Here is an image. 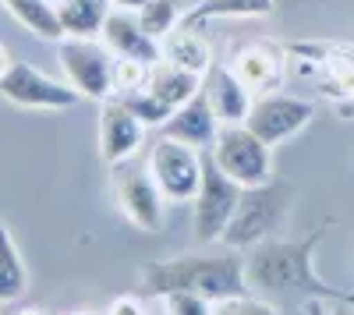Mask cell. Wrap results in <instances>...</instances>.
I'll return each instance as SVG.
<instances>
[{"label": "cell", "instance_id": "obj_1", "mask_svg": "<svg viewBox=\"0 0 354 315\" xmlns=\"http://www.w3.org/2000/svg\"><path fill=\"white\" fill-rule=\"evenodd\" d=\"M326 238V227H315L312 234L298 241L270 238L245 251V276L248 287L259 294H280V291H301L308 298H333L344 305H354V291H337L312 269L315 245Z\"/></svg>", "mask_w": 354, "mask_h": 315}, {"label": "cell", "instance_id": "obj_2", "mask_svg": "<svg viewBox=\"0 0 354 315\" xmlns=\"http://www.w3.org/2000/svg\"><path fill=\"white\" fill-rule=\"evenodd\" d=\"M142 283L153 298H163L170 291H192L209 301L252 294L245 276V255L234 248L223 255L185 251V255H174V259H156L142 266Z\"/></svg>", "mask_w": 354, "mask_h": 315}, {"label": "cell", "instance_id": "obj_3", "mask_svg": "<svg viewBox=\"0 0 354 315\" xmlns=\"http://www.w3.org/2000/svg\"><path fill=\"white\" fill-rule=\"evenodd\" d=\"M294 188L287 181H266L255 188H241V202L234 209V220L223 231V245L234 251H248L259 241H270L290 216Z\"/></svg>", "mask_w": 354, "mask_h": 315}, {"label": "cell", "instance_id": "obj_4", "mask_svg": "<svg viewBox=\"0 0 354 315\" xmlns=\"http://www.w3.org/2000/svg\"><path fill=\"white\" fill-rule=\"evenodd\" d=\"M209 156L241 188H255L273 178V146H266L248 124H220Z\"/></svg>", "mask_w": 354, "mask_h": 315}, {"label": "cell", "instance_id": "obj_5", "mask_svg": "<svg viewBox=\"0 0 354 315\" xmlns=\"http://www.w3.org/2000/svg\"><path fill=\"white\" fill-rule=\"evenodd\" d=\"M241 202V184L230 181L223 170L213 163L209 149L202 153V181L192 198V223H195V238L213 245L223 241V231L234 220V209Z\"/></svg>", "mask_w": 354, "mask_h": 315}, {"label": "cell", "instance_id": "obj_6", "mask_svg": "<svg viewBox=\"0 0 354 315\" xmlns=\"http://www.w3.org/2000/svg\"><path fill=\"white\" fill-rule=\"evenodd\" d=\"M57 61H61L64 82L82 99H110L113 96V61L103 39H71L64 36L57 43Z\"/></svg>", "mask_w": 354, "mask_h": 315}, {"label": "cell", "instance_id": "obj_7", "mask_svg": "<svg viewBox=\"0 0 354 315\" xmlns=\"http://www.w3.org/2000/svg\"><path fill=\"white\" fill-rule=\"evenodd\" d=\"M202 153L195 146H185L177 138H156L149 149V174L156 181V188L163 191L167 202H192L198 181H202Z\"/></svg>", "mask_w": 354, "mask_h": 315}, {"label": "cell", "instance_id": "obj_8", "mask_svg": "<svg viewBox=\"0 0 354 315\" xmlns=\"http://www.w3.org/2000/svg\"><path fill=\"white\" fill-rule=\"evenodd\" d=\"M113 195L117 209L124 213V220L138 231H160L163 227V191L156 188L149 166H138L131 160L113 163Z\"/></svg>", "mask_w": 354, "mask_h": 315}, {"label": "cell", "instance_id": "obj_9", "mask_svg": "<svg viewBox=\"0 0 354 315\" xmlns=\"http://www.w3.org/2000/svg\"><path fill=\"white\" fill-rule=\"evenodd\" d=\"M0 96L25 110H68L82 99L68 82H57L25 61H11V68L0 78Z\"/></svg>", "mask_w": 354, "mask_h": 315}, {"label": "cell", "instance_id": "obj_10", "mask_svg": "<svg viewBox=\"0 0 354 315\" xmlns=\"http://www.w3.org/2000/svg\"><path fill=\"white\" fill-rule=\"evenodd\" d=\"M312 117H315V106L308 99L283 96V93H266V96H255L245 124L266 142V146H280V142L305 131L312 124Z\"/></svg>", "mask_w": 354, "mask_h": 315}, {"label": "cell", "instance_id": "obj_11", "mask_svg": "<svg viewBox=\"0 0 354 315\" xmlns=\"http://www.w3.org/2000/svg\"><path fill=\"white\" fill-rule=\"evenodd\" d=\"M234 75H238L255 96L277 93L287 78V50L273 39H252L234 53Z\"/></svg>", "mask_w": 354, "mask_h": 315}, {"label": "cell", "instance_id": "obj_12", "mask_svg": "<svg viewBox=\"0 0 354 315\" xmlns=\"http://www.w3.org/2000/svg\"><path fill=\"white\" fill-rule=\"evenodd\" d=\"M142 142H145V124L117 96L103 99V106H100V156L110 166L124 163L142 149Z\"/></svg>", "mask_w": 354, "mask_h": 315}, {"label": "cell", "instance_id": "obj_13", "mask_svg": "<svg viewBox=\"0 0 354 315\" xmlns=\"http://www.w3.org/2000/svg\"><path fill=\"white\" fill-rule=\"evenodd\" d=\"M202 96L213 106V113L220 117V124H245L248 110L255 103V93L234 75V68L227 64H209L202 75Z\"/></svg>", "mask_w": 354, "mask_h": 315}, {"label": "cell", "instance_id": "obj_14", "mask_svg": "<svg viewBox=\"0 0 354 315\" xmlns=\"http://www.w3.org/2000/svg\"><path fill=\"white\" fill-rule=\"evenodd\" d=\"M100 39L106 43V50L113 57H128V61H142V64H156L163 61V53H160V39H153L149 32L142 28L138 15L135 11H121V8H113L106 25H103V32Z\"/></svg>", "mask_w": 354, "mask_h": 315}, {"label": "cell", "instance_id": "obj_15", "mask_svg": "<svg viewBox=\"0 0 354 315\" xmlns=\"http://www.w3.org/2000/svg\"><path fill=\"white\" fill-rule=\"evenodd\" d=\"M163 135L185 142V146H195V149H209L220 135V117L205 103V96L198 93L170 113V121L163 124Z\"/></svg>", "mask_w": 354, "mask_h": 315}, {"label": "cell", "instance_id": "obj_16", "mask_svg": "<svg viewBox=\"0 0 354 315\" xmlns=\"http://www.w3.org/2000/svg\"><path fill=\"white\" fill-rule=\"evenodd\" d=\"M57 8V21L61 32L71 39H100L103 25L113 11V0H61Z\"/></svg>", "mask_w": 354, "mask_h": 315}, {"label": "cell", "instance_id": "obj_17", "mask_svg": "<svg viewBox=\"0 0 354 315\" xmlns=\"http://www.w3.org/2000/svg\"><path fill=\"white\" fill-rule=\"evenodd\" d=\"M160 53H163V61L185 68V71H195V75H205V68L213 64L209 43H205V36L192 25H177L174 32H167L160 39Z\"/></svg>", "mask_w": 354, "mask_h": 315}, {"label": "cell", "instance_id": "obj_18", "mask_svg": "<svg viewBox=\"0 0 354 315\" xmlns=\"http://www.w3.org/2000/svg\"><path fill=\"white\" fill-rule=\"evenodd\" d=\"M142 89H149L153 96H160L167 106L177 110L181 103H188L192 96L202 93V75L185 71V68L170 64V61H156V64L149 68V75H145V85H142Z\"/></svg>", "mask_w": 354, "mask_h": 315}, {"label": "cell", "instance_id": "obj_19", "mask_svg": "<svg viewBox=\"0 0 354 315\" xmlns=\"http://www.w3.org/2000/svg\"><path fill=\"white\" fill-rule=\"evenodd\" d=\"M273 0H198L192 11L181 15V25L202 28L205 21H216V18H266L273 15Z\"/></svg>", "mask_w": 354, "mask_h": 315}, {"label": "cell", "instance_id": "obj_20", "mask_svg": "<svg viewBox=\"0 0 354 315\" xmlns=\"http://www.w3.org/2000/svg\"><path fill=\"white\" fill-rule=\"evenodd\" d=\"M4 8L21 28H28L32 36L39 39H50V43H61L64 32H61V21H57V8L50 0H0Z\"/></svg>", "mask_w": 354, "mask_h": 315}, {"label": "cell", "instance_id": "obj_21", "mask_svg": "<svg viewBox=\"0 0 354 315\" xmlns=\"http://www.w3.org/2000/svg\"><path fill=\"white\" fill-rule=\"evenodd\" d=\"M28 287V269L21 262V251L8 231V223L0 220V305L18 301Z\"/></svg>", "mask_w": 354, "mask_h": 315}, {"label": "cell", "instance_id": "obj_22", "mask_svg": "<svg viewBox=\"0 0 354 315\" xmlns=\"http://www.w3.org/2000/svg\"><path fill=\"white\" fill-rule=\"evenodd\" d=\"M135 15H138L142 28H145L153 39H163L167 32H174V28L181 25V15H185V11L177 8L174 0H145Z\"/></svg>", "mask_w": 354, "mask_h": 315}, {"label": "cell", "instance_id": "obj_23", "mask_svg": "<svg viewBox=\"0 0 354 315\" xmlns=\"http://www.w3.org/2000/svg\"><path fill=\"white\" fill-rule=\"evenodd\" d=\"M117 99H121L145 128H163V124L170 121V113H174V106H167V103H163L160 96H153L149 89H135V93L117 96Z\"/></svg>", "mask_w": 354, "mask_h": 315}, {"label": "cell", "instance_id": "obj_24", "mask_svg": "<svg viewBox=\"0 0 354 315\" xmlns=\"http://www.w3.org/2000/svg\"><path fill=\"white\" fill-rule=\"evenodd\" d=\"M145 75H149V64L128 61V57H117V61H113V96H128V93L142 89Z\"/></svg>", "mask_w": 354, "mask_h": 315}, {"label": "cell", "instance_id": "obj_25", "mask_svg": "<svg viewBox=\"0 0 354 315\" xmlns=\"http://www.w3.org/2000/svg\"><path fill=\"white\" fill-rule=\"evenodd\" d=\"M160 301H163V315H213V305H216L192 291H170Z\"/></svg>", "mask_w": 354, "mask_h": 315}, {"label": "cell", "instance_id": "obj_26", "mask_svg": "<svg viewBox=\"0 0 354 315\" xmlns=\"http://www.w3.org/2000/svg\"><path fill=\"white\" fill-rule=\"evenodd\" d=\"M213 315H280L273 301L266 298H252V294H238V298H223L213 305Z\"/></svg>", "mask_w": 354, "mask_h": 315}, {"label": "cell", "instance_id": "obj_27", "mask_svg": "<svg viewBox=\"0 0 354 315\" xmlns=\"http://www.w3.org/2000/svg\"><path fill=\"white\" fill-rule=\"evenodd\" d=\"M106 315H149V305H145L142 298L135 294H121V298H113Z\"/></svg>", "mask_w": 354, "mask_h": 315}, {"label": "cell", "instance_id": "obj_28", "mask_svg": "<svg viewBox=\"0 0 354 315\" xmlns=\"http://www.w3.org/2000/svg\"><path fill=\"white\" fill-rule=\"evenodd\" d=\"M145 4V0H113V8H121V11H138Z\"/></svg>", "mask_w": 354, "mask_h": 315}, {"label": "cell", "instance_id": "obj_29", "mask_svg": "<svg viewBox=\"0 0 354 315\" xmlns=\"http://www.w3.org/2000/svg\"><path fill=\"white\" fill-rule=\"evenodd\" d=\"M11 68V53H8V46L0 43V78H4V71Z\"/></svg>", "mask_w": 354, "mask_h": 315}, {"label": "cell", "instance_id": "obj_30", "mask_svg": "<svg viewBox=\"0 0 354 315\" xmlns=\"http://www.w3.org/2000/svg\"><path fill=\"white\" fill-rule=\"evenodd\" d=\"M174 4H177V8H181V11H192V8L198 4V0H174Z\"/></svg>", "mask_w": 354, "mask_h": 315}, {"label": "cell", "instance_id": "obj_31", "mask_svg": "<svg viewBox=\"0 0 354 315\" xmlns=\"http://www.w3.org/2000/svg\"><path fill=\"white\" fill-rule=\"evenodd\" d=\"M18 315H46V312H43V308H21Z\"/></svg>", "mask_w": 354, "mask_h": 315}, {"label": "cell", "instance_id": "obj_32", "mask_svg": "<svg viewBox=\"0 0 354 315\" xmlns=\"http://www.w3.org/2000/svg\"><path fill=\"white\" fill-rule=\"evenodd\" d=\"M68 315H93V312H68Z\"/></svg>", "mask_w": 354, "mask_h": 315}, {"label": "cell", "instance_id": "obj_33", "mask_svg": "<svg viewBox=\"0 0 354 315\" xmlns=\"http://www.w3.org/2000/svg\"><path fill=\"white\" fill-rule=\"evenodd\" d=\"M50 4H61V0H50Z\"/></svg>", "mask_w": 354, "mask_h": 315}]
</instances>
